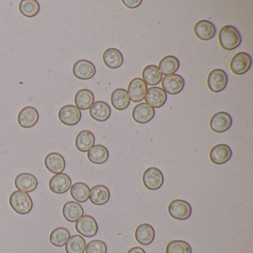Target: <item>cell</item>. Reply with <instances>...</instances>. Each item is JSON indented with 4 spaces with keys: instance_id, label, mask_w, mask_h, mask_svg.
<instances>
[{
    "instance_id": "cell-28",
    "label": "cell",
    "mask_w": 253,
    "mask_h": 253,
    "mask_svg": "<svg viewBox=\"0 0 253 253\" xmlns=\"http://www.w3.org/2000/svg\"><path fill=\"white\" fill-rule=\"evenodd\" d=\"M88 160L94 164H103L109 160V152L103 145H95L88 152Z\"/></svg>"
},
{
    "instance_id": "cell-15",
    "label": "cell",
    "mask_w": 253,
    "mask_h": 253,
    "mask_svg": "<svg viewBox=\"0 0 253 253\" xmlns=\"http://www.w3.org/2000/svg\"><path fill=\"white\" fill-rule=\"evenodd\" d=\"M39 112L32 106L23 108L19 113L18 123L20 126L25 128H30L35 126L39 121Z\"/></svg>"
},
{
    "instance_id": "cell-32",
    "label": "cell",
    "mask_w": 253,
    "mask_h": 253,
    "mask_svg": "<svg viewBox=\"0 0 253 253\" xmlns=\"http://www.w3.org/2000/svg\"><path fill=\"white\" fill-rule=\"evenodd\" d=\"M90 189L88 185L78 182L71 187V195L79 203L86 202L89 198Z\"/></svg>"
},
{
    "instance_id": "cell-27",
    "label": "cell",
    "mask_w": 253,
    "mask_h": 253,
    "mask_svg": "<svg viewBox=\"0 0 253 253\" xmlns=\"http://www.w3.org/2000/svg\"><path fill=\"white\" fill-rule=\"evenodd\" d=\"M111 101L115 109L117 110L123 111L128 107L131 100L126 90L124 88H118L112 92Z\"/></svg>"
},
{
    "instance_id": "cell-5",
    "label": "cell",
    "mask_w": 253,
    "mask_h": 253,
    "mask_svg": "<svg viewBox=\"0 0 253 253\" xmlns=\"http://www.w3.org/2000/svg\"><path fill=\"white\" fill-rule=\"evenodd\" d=\"M75 229L83 236L92 238L98 232V225L92 216L84 215L76 221Z\"/></svg>"
},
{
    "instance_id": "cell-9",
    "label": "cell",
    "mask_w": 253,
    "mask_h": 253,
    "mask_svg": "<svg viewBox=\"0 0 253 253\" xmlns=\"http://www.w3.org/2000/svg\"><path fill=\"white\" fill-rule=\"evenodd\" d=\"M162 89L166 93L174 95L183 91L184 88V79L177 74L167 75L162 79Z\"/></svg>"
},
{
    "instance_id": "cell-39",
    "label": "cell",
    "mask_w": 253,
    "mask_h": 253,
    "mask_svg": "<svg viewBox=\"0 0 253 253\" xmlns=\"http://www.w3.org/2000/svg\"><path fill=\"white\" fill-rule=\"evenodd\" d=\"M127 253H146L145 250L141 247H136L130 249Z\"/></svg>"
},
{
    "instance_id": "cell-10",
    "label": "cell",
    "mask_w": 253,
    "mask_h": 253,
    "mask_svg": "<svg viewBox=\"0 0 253 253\" xmlns=\"http://www.w3.org/2000/svg\"><path fill=\"white\" fill-rule=\"evenodd\" d=\"M73 75L75 78L82 81H86L94 78L96 74L95 66L89 60H81L73 66Z\"/></svg>"
},
{
    "instance_id": "cell-6",
    "label": "cell",
    "mask_w": 253,
    "mask_h": 253,
    "mask_svg": "<svg viewBox=\"0 0 253 253\" xmlns=\"http://www.w3.org/2000/svg\"><path fill=\"white\" fill-rule=\"evenodd\" d=\"M143 182L145 187L149 190H158L164 184V174L158 168L151 167L143 173Z\"/></svg>"
},
{
    "instance_id": "cell-18",
    "label": "cell",
    "mask_w": 253,
    "mask_h": 253,
    "mask_svg": "<svg viewBox=\"0 0 253 253\" xmlns=\"http://www.w3.org/2000/svg\"><path fill=\"white\" fill-rule=\"evenodd\" d=\"M194 32L198 39L203 41H208L212 39L215 35L216 28L211 22L201 20L195 25Z\"/></svg>"
},
{
    "instance_id": "cell-20",
    "label": "cell",
    "mask_w": 253,
    "mask_h": 253,
    "mask_svg": "<svg viewBox=\"0 0 253 253\" xmlns=\"http://www.w3.org/2000/svg\"><path fill=\"white\" fill-rule=\"evenodd\" d=\"M45 165L50 172L60 174L63 173L66 168V161L60 154L51 152L45 158Z\"/></svg>"
},
{
    "instance_id": "cell-25",
    "label": "cell",
    "mask_w": 253,
    "mask_h": 253,
    "mask_svg": "<svg viewBox=\"0 0 253 253\" xmlns=\"http://www.w3.org/2000/svg\"><path fill=\"white\" fill-rule=\"evenodd\" d=\"M103 60L105 65L111 69H117L124 63V56L117 48H108L103 53Z\"/></svg>"
},
{
    "instance_id": "cell-12",
    "label": "cell",
    "mask_w": 253,
    "mask_h": 253,
    "mask_svg": "<svg viewBox=\"0 0 253 253\" xmlns=\"http://www.w3.org/2000/svg\"><path fill=\"white\" fill-rule=\"evenodd\" d=\"M232 152L228 145L217 144L211 149L210 158L211 163L216 165H223L232 158Z\"/></svg>"
},
{
    "instance_id": "cell-19",
    "label": "cell",
    "mask_w": 253,
    "mask_h": 253,
    "mask_svg": "<svg viewBox=\"0 0 253 253\" xmlns=\"http://www.w3.org/2000/svg\"><path fill=\"white\" fill-rule=\"evenodd\" d=\"M38 186L37 177L30 173H21L15 179V186L19 191L34 192Z\"/></svg>"
},
{
    "instance_id": "cell-33",
    "label": "cell",
    "mask_w": 253,
    "mask_h": 253,
    "mask_svg": "<svg viewBox=\"0 0 253 253\" xmlns=\"http://www.w3.org/2000/svg\"><path fill=\"white\" fill-rule=\"evenodd\" d=\"M41 10V5L36 0H22L19 5V11L26 17H35Z\"/></svg>"
},
{
    "instance_id": "cell-11",
    "label": "cell",
    "mask_w": 253,
    "mask_h": 253,
    "mask_svg": "<svg viewBox=\"0 0 253 253\" xmlns=\"http://www.w3.org/2000/svg\"><path fill=\"white\" fill-rule=\"evenodd\" d=\"M232 119L229 114L226 112H217L210 120L211 129L216 133H223L229 130L232 126Z\"/></svg>"
},
{
    "instance_id": "cell-24",
    "label": "cell",
    "mask_w": 253,
    "mask_h": 253,
    "mask_svg": "<svg viewBox=\"0 0 253 253\" xmlns=\"http://www.w3.org/2000/svg\"><path fill=\"white\" fill-rule=\"evenodd\" d=\"M63 214L65 219L71 223L78 221L84 214L82 206L75 201H69L63 208Z\"/></svg>"
},
{
    "instance_id": "cell-13",
    "label": "cell",
    "mask_w": 253,
    "mask_h": 253,
    "mask_svg": "<svg viewBox=\"0 0 253 253\" xmlns=\"http://www.w3.org/2000/svg\"><path fill=\"white\" fill-rule=\"evenodd\" d=\"M147 90V85L141 78H134L130 82L127 93L130 100L139 103L144 100Z\"/></svg>"
},
{
    "instance_id": "cell-23",
    "label": "cell",
    "mask_w": 253,
    "mask_h": 253,
    "mask_svg": "<svg viewBox=\"0 0 253 253\" xmlns=\"http://www.w3.org/2000/svg\"><path fill=\"white\" fill-rule=\"evenodd\" d=\"M134 235L139 244L144 246L149 245L155 239V229L149 223H143L137 226Z\"/></svg>"
},
{
    "instance_id": "cell-22",
    "label": "cell",
    "mask_w": 253,
    "mask_h": 253,
    "mask_svg": "<svg viewBox=\"0 0 253 253\" xmlns=\"http://www.w3.org/2000/svg\"><path fill=\"white\" fill-rule=\"evenodd\" d=\"M110 196V191L106 186L97 185L90 190L88 199L94 205L102 206L109 202Z\"/></svg>"
},
{
    "instance_id": "cell-3",
    "label": "cell",
    "mask_w": 253,
    "mask_h": 253,
    "mask_svg": "<svg viewBox=\"0 0 253 253\" xmlns=\"http://www.w3.org/2000/svg\"><path fill=\"white\" fill-rule=\"evenodd\" d=\"M169 213L173 218L179 220H187L192 214V207L187 201L174 200L170 203L168 207Z\"/></svg>"
},
{
    "instance_id": "cell-1",
    "label": "cell",
    "mask_w": 253,
    "mask_h": 253,
    "mask_svg": "<svg viewBox=\"0 0 253 253\" xmlns=\"http://www.w3.org/2000/svg\"><path fill=\"white\" fill-rule=\"evenodd\" d=\"M218 40L220 47L226 51L238 48L242 41L238 29L232 26H223L219 32Z\"/></svg>"
},
{
    "instance_id": "cell-26",
    "label": "cell",
    "mask_w": 253,
    "mask_h": 253,
    "mask_svg": "<svg viewBox=\"0 0 253 253\" xmlns=\"http://www.w3.org/2000/svg\"><path fill=\"white\" fill-rule=\"evenodd\" d=\"M95 143V137L91 131L84 130L78 134L75 140L77 149L81 152H87Z\"/></svg>"
},
{
    "instance_id": "cell-4",
    "label": "cell",
    "mask_w": 253,
    "mask_h": 253,
    "mask_svg": "<svg viewBox=\"0 0 253 253\" xmlns=\"http://www.w3.org/2000/svg\"><path fill=\"white\" fill-rule=\"evenodd\" d=\"M228 84V76L222 69H214L209 74L207 85L213 93H219L226 88Z\"/></svg>"
},
{
    "instance_id": "cell-16",
    "label": "cell",
    "mask_w": 253,
    "mask_h": 253,
    "mask_svg": "<svg viewBox=\"0 0 253 253\" xmlns=\"http://www.w3.org/2000/svg\"><path fill=\"white\" fill-rule=\"evenodd\" d=\"M71 186V177L64 173L55 174L51 177L49 181V188L51 192L59 195L67 192Z\"/></svg>"
},
{
    "instance_id": "cell-35",
    "label": "cell",
    "mask_w": 253,
    "mask_h": 253,
    "mask_svg": "<svg viewBox=\"0 0 253 253\" xmlns=\"http://www.w3.org/2000/svg\"><path fill=\"white\" fill-rule=\"evenodd\" d=\"M85 239L81 235L70 237L66 244V253H84L85 250Z\"/></svg>"
},
{
    "instance_id": "cell-29",
    "label": "cell",
    "mask_w": 253,
    "mask_h": 253,
    "mask_svg": "<svg viewBox=\"0 0 253 253\" xmlns=\"http://www.w3.org/2000/svg\"><path fill=\"white\" fill-rule=\"evenodd\" d=\"M75 103L80 110H88L94 103V95L88 89H81L75 95Z\"/></svg>"
},
{
    "instance_id": "cell-14",
    "label": "cell",
    "mask_w": 253,
    "mask_h": 253,
    "mask_svg": "<svg viewBox=\"0 0 253 253\" xmlns=\"http://www.w3.org/2000/svg\"><path fill=\"white\" fill-rule=\"evenodd\" d=\"M146 104L153 109L162 107L167 100V94L160 87H151L145 96Z\"/></svg>"
},
{
    "instance_id": "cell-7",
    "label": "cell",
    "mask_w": 253,
    "mask_h": 253,
    "mask_svg": "<svg viewBox=\"0 0 253 253\" xmlns=\"http://www.w3.org/2000/svg\"><path fill=\"white\" fill-rule=\"evenodd\" d=\"M58 117L62 124L72 126L80 123L82 118V114L77 106L66 105L59 111Z\"/></svg>"
},
{
    "instance_id": "cell-2",
    "label": "cell",
    "mask_w": 253,
    "mask_h": 253,
    "mask_svg": "<svg viewBox=\"0 0 253 253\" xmlns=\"http://www.w3.org/2000/svg\"><path fill=\"white\" fill-rule=\"evenodd\" d=\"M11 208L20 214H27L33 208V201L27 192L15 191L10 196Z\"/></svg>"
},
{
    "instance_id": "cell-30",
    "label": "cell",
    "mask_w": 253,
    "mask_h": 253,
    "mask_svg": "<svg viewBox=\"0 0 253 253\" xmlns=\"http://www.w3.org/2000/svg\"><path fill=\"white\" fill-rule=\"evenodd\" d=\"M143 81L146 85L150 86H155L158 85L162 81V75L160 72L158 66L155 65H149L146 66L143 71L142 74Z\"/></svg>"
},
{
    "instance_id": "cell-37",
    "label": "cell",
    "mask_w": 253,
    "mask_h": 253,
    "mask_svg": "<svg viewBox=\"0 0 253 253\" xmlns=\"http://www.w3.org/2000/svg\"><path fill=\"white\" fill-rule=\"evenodd\" d=\"M86 253H107V247L103 241L93 240L85 246Z\"/></svg>"
},
{
    "instance_id": "cell-36",
    "label": "cell",
    "mask_w": 253,
    "mask_h": 253,
    "mask_svg": "<svg viewBox=\"0 0 253 253\" xmlns=\"http://www.w3.org/2000/svg\"><path fill=\"white\" fill-rule=\"evenodd\" d=\"M166 253H192V247L186 241L176 240L169 243Z\"/></svg>"
},
{
    "instance_id": "cell-34",
    "label": "cell",
    "mask_w": 253,
    "mask_h": 253,
    "mask_svg": "<svg viewBox=\"0 0 253 253\" xmlns=\"http://www.w3.org/2000/svg\"><path fill=\"white\" fill-rule=\"evenodd\" d=\"M70 237V232L66 228L58 227L51 232L50 242L55 247H62L66 245Z\"/></svg>"
},
{
    "instance_id": "cell-31",
    "label": "cell",
    "mask_w": 253,
    "mask_h": 253,
    "mask_svg": "<svg viewBox=\"0 0 253 253\" xmlns=\"http://www.w3.org/2000/svg\"><path fill=\"white\" fill-rule=\"evenodd\" d=\"M179 67H180V62L177 57L174 56H167L160 62L158 69L161 75L167 76V75L175 73L178 70Z\"/></svg>"
},
{
    "instance_id": "cell-8",
    "label": "cell",
    "mask_w": 253,
    "mask_h": 253,
    "mask_svg": "<svg viewBox=\"0 0 253 253\" xmlns=\"http://www.w3.org/2000/svg\"><path fill=\"white\" fill-rule=\"evenodd\" d=\"M252 66V58L246 52H239L232 57L230 62V69L235 75H242L250 70Z\"/></svg>"
},
{
    "instance_id": "cell-21",
    "label": "cell",
    "mask_w": 253,
    "mask_h": 253,
    "mask_svg": "<svg viewBox=\"0 0 253 253\" xmlns=\"http://www.w3.org/2000/svg\"><path fill=\"white\" fill-rule=\"evenodd\" d=\"M90 116L98 122H105L110 118L112 109L109 104L103 101L93 103L89 109Z\"/></svg>"
},
{
    "instance_id": "cell-38",
    "label": "cell",
    "mask_w": 253,
    "mask_h": 253,
    "mask_svg": "<svg viewBox=\"0 0 253 253\" xmlns=\"http://www.w3.org/2000/svg\"><path fill=\"white\" fill-rule=\"evenodd\" d=\"M122 2L127 8L134 9L140 6L142 3V0H123Z\"/></svg>"
},
{
    "instance_id": "cell-17",
    "label": "cell",
    "mask_w": 253,
    "mask_h": 253,
    "mask_svg": "<svg viewBox=\"0 0 253 253\" xmlns=\"http://www.w3.org/2000/svg\"><path fill=\"white\" fill-rule=\"evenodd\" d=\"M155 115V109L146 103L137 105L132 112L133 119L140 124H146L150 122L153 119Z\"/></svg>"
}]
</instances>
